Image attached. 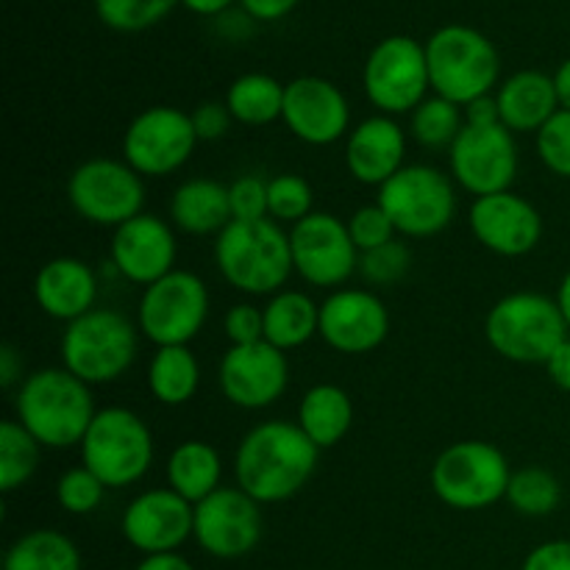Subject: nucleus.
Segmentation results:
<instances>
[{"label": "nucleus", "instance_id": "11", "mask_svg": "<svg viewBox=\"0 0 570 570\" xmlns=\"http://www.w3.org/2000/svg\"><path fill=\"white\" fill-rule=\"evenodd\" d=\"M67 204L81 220L115 232L145 212V181L126 159L95 156L67 178Z\"/></svg>", "mask_w": 570, "mask_h": 570}, {"label": "nucleus", "instance_id": "35", "mask_svg": "<svg viewBox=\"0 0 570 570\" xmlns=\"http://www.w3.org/2000/svg\"><path fill=\"white\" fill-rule=\"evenodd\" d=\"M504 501L518 515L546 518L560 507L562 484L554 473L540 465L518 468V471H512Z\"/></svg>", "mask_w": 570, "mask_h": 570}, {"label": "nucleus", "instance_id": "20", "mask_svg": "<svg viewBox=\"0 0 570 570\" xmlns=\"http://www.w3.org/2000/svg\"><path fill=\"white\" fill-rule=\"evenodd\" d=\"M468 223L476 243L501 259H521L543 239V215L532 200L512 189L473 198Z\"/></svg>", "mask_w": 570, "mask_h": 570}, {"label": "nucleus", "instance_id": "33", "mask_svg": "<svg viewBox=\"0 0 570 570\" xmlns=\"http://www.w3.org/2000/svg\"><path fill=\"white\" fill-rule=\"evenodd\" d=\"M42 456V445L17 417L0 423V490L6 495L26 488Z\"/></svg>", "mask_w": 570, "mask_h": 570}, {"label": "nucleus", "instance_id": "16", "mask_svg": "<svg viewBox=\"0 0 570 570\" xmlns=\"http://www.w3.org/2000/svg\"><path fill=\"white\" fill-rule=\"evenodd\" d=\"M265 515L259 501L234 484L195 504L193 540L215 560H239L259 546Z\"/></svg>", "mask_w": 570, "mask_h": 570}, {"label": "nucleus", "instance_id": "40", "mask_svg": "<svg viewBox=\"0 0 570 570\" xmlns=\"http://www.w3.org/2000/svg\"><path fill=\"white\" fill-rule=\"evenodd\" d=\"M538 156L546 170L560 178H570V111L560 109L538 134H534Z\"/></svg>", "mask_w": 570, "mask_h": 570}, {"label": "nucleus", "instance_id": "17", "mask_svg": "<svg viewBox=\"0 0 570 570\" xmlns=\"http://www.w3.org/2000/svg\"><path fill=\"white\" fill-rule=\"evenodd\" d=\"M282 122L295 139L312 148H328L354 128L343 89L321 76H298L284 87Z\"/></svg>", "mask_w": 570, "mask_h": 570}, {"label": "nucleus", "instance_id": "7", "mask_svg": "<svg viewBox=\"0 0 570 570\" xmlns=\"http://www.w3.org/2000/svg\"><path fill=\"white\" fill-rule=\"evenodd\" d=\"M81 465L89 468L106 488L122 490L148 476L156 456L154 432L128 406H104L83 434Z\"/></svg>", "mask_w": 570, "mask_h": 570}, {"label": "nucleus", "instance_id": "38", "mask_svg": "<svg viewBox=\"0 0 570 570\" xmlns=\"http://www.w3.org/2000/svg\"><path fill=\"white\" fill-rule=\"evenodd\" d=\"M106 490L109 488L89 468H67L59 476V482H56V504L67 515H92L104 504Z\"/></svg>", "mask_w": 570, "mask_h": 570}, {"label": "nucleus", "instance_id": "44", "mask_svg": "<svg viewBox=\"0 0 570 570\" xmlns=\"http://www.w3.org/2000/svg\"><path fill=\"white\" fill-rule=\"evenodd\" d=\"M193 117V128L198 134L200 142H215V139H223L228 131H232V111H228L226 100H204V104L195 106L189 111Z\"/></svg>", "mask_w": 570, "mask_h": 570}, {"label": "nucleus", "instance_id": "3", "mask_svg": "<svg viewBox=\"0 0 570 570\" xmlns=\"http://www.w3.org/2000/svg\"><path fill=\"white\" fill-rule=\"evenodd\" d=\"M215 265L223 282L250 298L287 289L295 273L289 232L276 220H232L215 237Z\"/></svg>", "mask_w": 570, "mask_h": 570}, {"label": "nucleus", "instance_id": "32", "mask_svg": "<svg viewBox=\"0 0 570 570\" xmlns=\"http://www.w3.org/2000/svg\"><path fill=\"white\" fill-rule=\"evenodd\" d=\"M3 570H81V551L59 529H31L9 546Z\"/></svg>", "mask_w": 570, "mask_h": 570}, {"label": "nucleus", "instance_id": "53", "mask_svg": "<svg viewBox=\"0 0 570 570\" xmlns=\"http://www.w3.org/2000/svg\"><path fill=\"white\" fill-rule=\"evenodd\" d=\"M557 306H560L562 317H566V323L570 328V271L562 276L560 287H557Z\"/></svg>", "mask_w": 570, "mask_h": 570}, {"label": "nucleus", "instance_id": "36", "mask_svg": "<svg viewBox=\"0 0 570 570\" xmlns=\"http://www.w3.org/2000/svg\"><path fill=\"white\" fill-rule=\"evenodd\" d=\"M267 212L271 220L295 226L315 209V189L298 173H278L267 181Z\"/></svg>", "mask_w": 570, "mask_h": 570}, {"label": "nucleus", "instance_id": "24", "mask_svg": "<svg viewBox=\"0 0 570 570\" xmlns=\"http://www.w3.org/2000/svg\"><path fill=\"white\" fill-rule=\"evenodd\" d=\"M98 273L78 256H56L33 276V301L39 312L59 323H72L98 309Z\"/></svg>", "mask_w": 570, "mask_h": 570}, {"label": "nucleus", "instance_id": "4", "mask_svg": "<svg viewBox=\"0 0 570 570\" xmlns=\"http://www.w3.org/2000/svg\"><path fill=\"white\" fill-rule=\"evenodd\" d=\"M568 332L557 298L532 289L504 295L484 317V337L490 348L515 365H546L566 343Z\"/></svg>", "mask_w": 570, "mask_h": 570}, {"label": "nucleus", "instance_id": "10", "mask_svg": "<svg viewBox=\"0 0 570 570\" xmlns=\"http://www.w3.org/2000/svg\"><path fill=\"white\" fill-rule=\"evenodd\" d=\"M212 298L204 278L176 267L142 289L137 304V328L156 348L189 345L209 321Z\"/></svg>", "mask_w": 570, "mask_h": 570}, {"label": "nucleus", "instance_id": "5", "mask_svg": "<svg viewBox=\"0 0 570 570\" xmlns=\"http://www.w3.org/2000/svg\"><path fill=\"white\" fill-rule=\"evenodd\" d=\"M61 367L89 387L111 384L126 376L139 354V328L117 309H92L67 323L59 343Z\"/></svg>", "mask_w": 570, "mask_h": 570}, {"label": "nucleus", "instance_id": "8", "mask_svg": "<svg viewBox=\"0 0 570 570\" xmlns=\"http://www.w3.org/2000/svg\"><path fill=\"white\" fill-rule=\"evenodd\" d=\"M512 468L504 451L488 440H460L451 443L432 462L434 495L445 507L460 512H479L507 499Z\"/></svg>", "mask_w": 570, "mask_h": 570}, {"label": "nucleus", "instance_id": "19", "mask_svg": "<svg viewBox=\"0 0 570 570\" xmlns=\"http://www.w3.org/2000/svg\"><path fill=\"white\" fill-rule=\"evenodd\" d=\"M120 532L139 554H176L195 532V504L173 493L167 484L145 490L122 510Z\"/></svg>", "mask_w": 570, "mask_h": 570}, {"label": "nucleus", "instance_id": "22", "mask_svg": "<svg viewBox=\"0 0 570 570\" xmlns=\"http://www.w3.org/2000/svg\"><path fill=\"white\" fill-rule=\"evenodd\" d=\"M109 259L111 267L126 282L139 284L142 289L150 287L154 282L165 278L167 273L176 271V228H173L170 220H161V217L142 212V215L111 232Z\"/></svg>", "mask_w": 570, "mask_h": 570}, {"label": "nucleus", "instance_id": "23", "mask_svg": "<svg viewBox=\"0 0 570 570\" xmlns=\"http://www.w3.org/2000/svg\"><path fill=\"white\" fill-rule=\"evenodd\" d=\"M410 131L395 117L371 115L356 122L345 137V167L351 178L365 187H384L401 167H406Z\"/></svg>", "mask_w": 570, "mask_h": 570}, {"label": "nucleus", "instance_id": "2", "mask_svg": "<svg viewBox=\"0 0 570 570\" xmlns=\"http://www.w3.org/2000/svg\"><path fill=\"white\" fill-rule=\"evenodd\" d=\"M95 415L98 406L92 387L72 376L67 367L28 373L14 395V417L42 449H78Z\"/></svg>", "mask_w": 570, "mask_h": 570}, {"label": "nucleus", "instance_id": "15", "mask_svg": "<svg viewBox=\"0 0 570 570\" xmlns=\"http://www.w3.org/2000/svg\"><path fill=\"white\" fill-rule=\"evenodd\" d=\"M515 134L504 126H468L449 148V173L473 198L507 193L518 178Z\"/></svg>", "mask_w": 570, "mask_h": 570}, {"label": "nucleus", "instance_id": "39", "mask_svg": "<svg viewBox=\"0 0 570 570\" xmlns=\"http://www.w3.org/2000/svg\"><path fill=\"white\" fill-rule=\"evenodd\" d=\"M410 265L412 254L401 239H393V243L382 245V248L360 254V276L367 284H373V287H393V284H399L410 273Z\"/></svg>", "mask_w": 570, "mask_h": 570}, {"label": "nucleus", "instance_id": "34", "mask_svg": "<svg viewBox=\"0 0 570 570\" xmlns=\"http://www.w3.org/2000/svg\"><path fill=\"white\" fill-rule=\"evenodd\" d=\"M462 128H465V109L440 95H429L410 115V137L429 150H449Z\"/></svg>", "mask_w": 570, "mask_h": 570}, {"label": "nucleus", "instance_id": "13", "mask_svg": "<svg viewBox=\"0 0 570 570\" xmlns=\"http://www.w3.org/2000/svg\"><path fill=\"white\" fill-rule=\"evenodd\" d=\"M189 111L176 106L142 109L122 134V159L142 178H167L181 170L198 148Z\"/></svg>", "mask_w": 570, "mask_h": 570}, {"label": "nucleus", "instance_id": "26", "mask_svg": "<svg viewBox=\"0 0 570 570\" xmlns=\"http://www.w3.org/2000/svg\"><path fill=\"white\" fill-rule=\"evenodd\" d=\"M170 223L189 237H217L232 223L228 187L215 178H189L173 189Z\"/></svg>", "mask_w": 570, "mask_h": 570}, {"label": "nucleus", "instance_id": "9", "mask_svg": "<svg viewBox=\"0 0 570 570\" xmlns=\"http://www.w3.org/2000/svg\"><path fill=\"white\" fill-rule=\"evenodd\" d=\"M376 204L387 212L399 237H438L456 215L454 178L434 165H406L379 187Z\"/></svg>", "mask_w": 570, "mask_h": 570}, {"label": "nucleus", "instance_id": "52", "mask_svg": "<svg viewBox=\"0 0 570 570\" xmlns=\"http://www.w3.org/2000/svg\"><path fill=\"white\" fill-rule=\"evenodd\" d=\"M189 11L195 14H204V17H217L232 6V0H181Z\"/></svg>", "mask_w": 570, "mask_h": 570}, {"label": "nucleus", "instance_id": "14", "mask_svg": "<svg viewBox=\"0 0 570 570\" xmlns=\"http://www.w3.org/2000/svg\"><path fill=\"white\" fill-rule=\"evenodd\" d=\"M293 267L309 287L340 289L360 271V250L348 234V223L332 212H312L289 226Z\"/></svg>", "mask_w": 570, "mask_h": 570}, {"label": "nucleus", "instance_id": "6", "mask_svg": "<svg viewBox=\"0 0 570 570\" xmlns=\"http://www.w3.org/2000/svg\"><path fill=\"white\" fill-rule=\"evenodd\" d=\"M432 95L462 106L493 95L501 59L495 45L471 26H443L426 42Z\"/></svg>", "mask_w": 570, "mask_h": 570}, {"label": "nucleus", "instance_id": "18", "mask_svg": "<svg viewBox=\"0 0 570 570\" xmlns=\"http://www.w3.org/2000/svg\"><path fill=\"white\" fill-rule=\"evenodd\" d=\"M223 399L239 410L259 412L276 404L289 384V360L271 343L228 345L217 367Z\"/></svg>", "mask_w": 570, "mask_h": 570}, {"label": "nucleus", "instance_id": "49", "mask_svg": "<svg viewBox=\"0 0 570 570\" xmlns=\"http://www.w3.org/2000/svg\"><path fill=\"white\" fill-rule=\"evenodd\" d=\"M17 382H22V356L17 354L14 345L3 343L0 345V384L11 390Z\"/></svg>", "mask_w": 570, "mask_h": 570}, {"label": "nucleus", "instance_id": "29", "mask_svg": "<svg viewBox=\"0 0 570 570\" xmlns=\"http://www.w3.org/2000/svg\"><path fill=\"white\" fill-rule=\"evenodd\" d=\"M165 479L173 493L187 499L189 504H200L223 488L220 451L204 440H184L167 456Z\"/></svg>", "mask_w": 570, "mask_h": 570}, {"label": "nucleus", "instance_id": "51", "mask_svg": "<svg viewBox=\"0 0 570 570\" xmlns=\"http://www.w3.org/2000/svg\"><path fill=\"white\" fill-rule=\"evenodd\" d=\"M554 89H557V100H560V109L570 111V59H566L560 67H557Z\"/></svg>", "mask_w": 570, "mask_h": 570}, {"label": "nucleus", "instance_id": "50", "mask_svg": "<svg viewBox=\"0 0 570 570\" xmlns=\"http://www.w3.org/2000/svg\"><path fill=\"white\" fill-rule=\"evenodd\" d=\"M134 570H195L193 562L187 560V557H181L176 551V554H154V557H142V562H139Z\"/></svg>", "mask_w": 570, "mask_h": 570}, {"label": "nucleus", "instance_id": "21", "mask_svg": "<svg viewBox=\"0 0 570 570\" xmlns=\"http://www.w3.org/2000/svg\"><path fill=\"white\" fill-rule=\"evenodd\" d=\"M387 337L390 312L371 289L340 287L321 304V340L337 354H371Z\"/></svg>", "mask_w": 570, "mask_h": 570}, {"label": "nucleus", "instance_id": "47", "mask_svg": "<svg viewBox=\"0 0 570 570\" xmlns=\"http://www.w3.org/2000/svg\"><path fill=\"white\" fill-rule=\"evenodd\" d=\"M543 367L554 387H560L562 393H570V337L551 354V360Z\"/></svg>", "mask_w": 570, "mask_h": 570}, {"label": "nucleus", "instance_id": "42", "mask_svg": "<svg viewBox=\"0 0 570 570\" xmlns=\"http://www.w3.org/2000/svg\"><path fill=\"white\" fill-rule=\"evenodd\" d=\"M232 220H267V181L259 176H239L228 184Z\"/></svg>", "mask_w": 570, "mask_h": 570}, {"label": "nucleus", "instance_id": "12", "mask_svg": "<svg viewBox=\"0 0 570 570\" xmlns=\"http://www.w3.org/2000/svg\"><path fill=\"white\" fill-rule=\"evenodd\" d=\"M362 87L379 115H412L432 92L426 45L412 37H387L367 53Z\"/></svg>", "mask_w": 570, "mask_h": 570}, {"label": "nucleus", "instance_id": "45", "mask_svg": "<svg viewBox=\"0 0 570 570\" xmlns=\"http://www.w3.org/2000/svg\"><path fill=\"white\" fill-rule=\"evenodd\" d=\"M521 570H570V540H549L534 546Z\"/></svg>", "mask_w": 570, "mask_h": 570}, {"label": "nucleus", "instance_id": "37", "mask_svg": "<svg viewBox=\"0 0 570 570\" xmlns=\"http://www.w3.org/2000/svg\"><path fill=\"white\" fill-rule=\"evenodd\" d=\"M176 3L178 0H95V9L111 31L137 33L165 20Z\"/></svg>", "mask_w": 570, "mask_h": 570}, {"label": "nucleus", "instance_id": "1", "mask_svg": "<svg viewBox=\"0 0 570 570\" xmlns=\"http://www.w3.org/2000/svg\"><path fill=\"white\" fill-rule=\"evenodd\" d=\"M321 449L298 423L265 421L245 432L234 451V482L262 507L284 504L312 482Z\"/></svg>", "mask_w": 570, "mask_h": 570}, {"label": "nucleus", "instance_id": "41", "mask_svg": "<svg viewBox=\"0 0 570 570\" xmlns=\"http://www.w3.org/2000/svg\"><path fill=\"white\" fill-rule=\"evenodd\" d=\"M345 223H348V234L360 254H367V250H376L399 239L393 220H390V215L379 204L360 206Z\"/></svg>", "mask_w": 570, "mask_h": 570}, {"label": "nucleus", "instance_id": "27", "mask_svg": "<svg viewBox=\"0 0 570 570\" xmlns=\"http://www.w3.org/2000/svg\"><path fill=\"white\" fill-rule=\"evenodd\" d=\"M262 312H265V343L284 354L304 348L309 340L321 337V304L304 289L287 287L271 295Z\"/></svg>", "mask_w": 570, "mask_h": 570}, {"label": "nucleus", "instance_id": "43", "mask_svg": "<svg viewBox=\"0 0 570 570\" xmlns=\"http://www.w3.org/2000/svg\"><path fill=\"white\" fill-rule=\"evenodd\" d=\"M223 332H226L228 345L262 343L265 340V312L250 301L228 306L226 317H223Z\"/></svg>", "mask_w": 570, "mask_h": 570}, {"label": "nucleus", "instance_id": "31", "mask_svg": "<svg viewBox=\"0 0 570 570\" xmlns=\"http://www.w3.org/2000/svg\"><path fill=\"white\" fill-rule=\"evenodd\" d=\"M284 87L287 83L276 81L267 72H245V76L234 78L226 92V106L232 111L234 122L262 128L282 120Z\"/></svg>", "mask_w": 570, "mask_h": 570}, {"label": "nucleus", "instance_id": "28", "mask_svg": "<svg viewBox=\"0 0 570 570\" xmlns=\"http://www.w3.org/2000/svg\"><path fill=\"white\" fill-rule=\"evenodd\" d=\"M354 399L340 384H315L298 404V426L321 451L334 449L354 426Z\"/></svg>", "mask_w": 570, "mask_h": 570}, {"label": "nucleus", "instance_id": "48", "mask_svg": "<svg viewBox=\"0 0 570 570\" xmlns=\"http://www.w3.org/2000/svg\"><path fill=\"white\" fill-rule=\"evenodd\" d=\"M465 122L468 126H495V122H501L495 95H484V98H476L473 104H468Z\"/></svg>", "mask_w": 570, "mask_h": 570}, {"label": "nucleus", "instance_id": "25", "mask_svg": "<svg viewBox=\"0 0 570 570\" xmlns=\"http://www.w3.org/2000/svg\"><path fill=\"white\" fill-rule=\"evenodd\" d=\"M501 122L512 134H538L560 111L554 76L540 70H521L495 89Z\"/></svg>", "mask_w": 570, "mask_h": 570}, {"label": "nucleus", "instance_id": "30", "mask_svg": "<svg viewBox=\"0 0 570 570\" xmlns=\"http://www.w3.org/2000/svg\"><path fill=\"white\" fill-rule=\"evenodd\" d=\"M150 395L165 406H184L195 399L200 387V362L189 345L156 348L148 362Z\"/></svg>", "mask_w": 570, "mask_h": 570}, {"label": "nucleus", "instance_id": "46", "mask_svg": "<svg viewBox=\"0 0 570 570\" xmlns=\"http://www.w3.org/2000/svg\"><path fill=\"white\" fill-rule=\"evenodd\" d=\"M245 9V14L254 17V20H282L289 11L298 6V0H239Z\"/></svg>", "mask_w": 570, "mask_h": 570}]
</instances>
